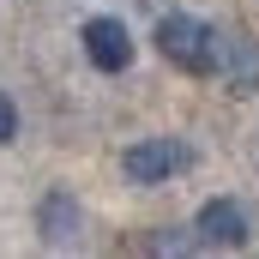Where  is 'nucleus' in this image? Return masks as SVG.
I'll list each match as a JSON object with an SVG mask.
<instances>
[{
    "label": "nucleus",
    "instance_id": "f257e3e1",
    "mask_svg": "<svg viewBox=\"0 0 259 259\" xmlns=\"http://www.w3.org/2000/svg\"><path fill=\"white\" fill-rule=\"evenodd\" d=\"M157 49L181 66V72L211 78V24H199V18H187V12H175V18L157 24Z\"/></svg>",
    "mask_w": 259,
    "mask_h": 259
},
{
    "label": "nucleus",
    "instance_id": "f03ea898",
    "mask_svg": "<svg viewBox=\"0 0 259 259\" xmlns=\"http://www.w3.org/2000/svg\"><path fill=\"white\" fill-rule=\"evenodd\" d=\"M187 163H193V145H187V139H139L127 157H121L127 181H139V187H157V181L181 175Z\"/></svg>",
    "mask_w": 259,
    "mask_h": 259
},
{
    "label": "nucleus",
    "instance_id": "7ed1b4c3",
    "mask_svg": "<svg viewBox=\"0 0 259 259\" xmlns=\"http://www.w3.org/2000/svg\"><path fill=\"white\" fill-rule=\"evenodd\" d=\"M211 72L235 91H259V42L247 30H211Z\"/></svg>",
    "mask_w": 259,
    "mask_h": 259
},
{
    "label": "nucleus",
    "instance_id": "20e7f679",
    "mask_svg": "<svg viewBox=\"0 0 259 259\" xmlns=\"http://www.w3.org/2000/svg\"><path fill=\"white\" fill-rule=\"evenodd\" d=\"M84 55H91V66L97 72H127L133 66V36L121 18H109V12H97V18H84Z\"/></svg>",
    "mask_w": 259,
    "mask_h": 259
},
{
    "label": "nucleus",
    "instance_id": "39448f33",
    "mask_svg": "<svg viewBox=\"0 0 259 259\" xmlns=\"http://www.w3.org/2000/svg\"><path fill=\"white\" fill-rule=\"evenodd\" d=\"M199 241L205 247H241L247 241V205H235V199H205L193 217Z\"/></svg>",
    "mask_w": 259,
    "mask_h": 259
},
{
    "label": "nucleus",
    "instance_id": "423d86ee",
    "mask_svg": "<svg viewBox=\"0 0 259 259\" xmlns=\"http://www.w3.org/2000/svg\"><path fill=\"white\" fill-rule=\"evenodd\" d=\"M36 229L49 235V241H66L72 229H78V205H72V193H49L42 205H36Z\"/></svg>",
    "mask_w": 259,
    "mask_h": 259
},
{
    "label": "nucleus",
    "instance_id": "0eeeda50",
    "mask_svg": "<svg viewBox=\"0 0 259 259\" xmlns=\"http://www.w3.org/2000/svg\"><path fill=\"white\" fill-rule=\"evenodd\" d=\"M12 133H18V109H12V97L0 91V145H12Z\"/></svg>",
    "mask_w": 259,
    "mask_h": 259
}]
</instances>
